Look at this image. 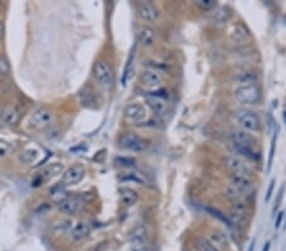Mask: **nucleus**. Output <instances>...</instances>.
Listing matches in <instances>:
<instances>
[{"instance_id":"f257e3e1","label":"nucleus","mask_w":286,"mask_h":251,"mask_svg":"<svg viewBox=\"0 0 286 251\" xmlns=\"http://www.w3.org/2000/svg\"><path fill=\"white\" fill-rule=\"evenodd\" d=\"M231 145L237 156L251 161L261 160V151L257 148V140L251 132L243 130L232 132Z\"/></svg>"},{"instance_id":"f03ea898","label":"nucleus","mask_w":286,"mask_h":251,"mask_svg":"<svg viewBox=\"0 0 286 251\" xmlns=\"http://www.w3.org/2000/svg\"><path fill=\"white\" fill-rule=\"evenodd\" d=\"M233 97L238 103L243 106H256L262 99V90L256 82L242 84L234 89Z\"/></svg>"},{"instance_id":"7ed1b4c3","label":"nucleus","mask_w":286,"mask_h":251,"mask_svg":"<svg viewBox=\"0 0 286 251\" xmlns=\"http://www.w3.org/2000/svg\"><path fill=\"white\" fill-rule=\"evenodd\" d=\"M237 122L241 128L247 132H258L261 130V119L256 112L251 109H242L237 112Z\"/></svg>"},{"instance_id":"20e7f679","label":"nucleus","mask_w":286,"mask_h":251,"mask_svg":"<svg viewBox=\"0 0 286 251\" xmlns=\"http://www.w3.org/2000/svg\"><path fill=\"white\" fill-rule=\"evenodd\" d=\"M224 162H225V166L232 172V174H243L249 175V177L253 174V166H252V164H249L248 160L243 159L241 156H226L225 159H224Z\"/></svg>"},{"instance_id":"39448f33","label":"nucleus","mask_w":286,"mask_h":251,"mask_svg":"<svg viewBox=\"0 0 286 251\" xmlns=\"http://www.w3.org/2000/svg\"><path fill=\"white\" fill-rule=\"evenodd\" d=\"M94 76L99 85L103 88H109L113 82V70L111 65L104 60H99L94 65Z\"/></svg>"},{"instance_id":"423d86ee","label":"nucleus","mask_w":286,"mask_h":251,"mask_svg":"<svg viewBox=\"0 0 286 251\" xmlns=\"http://www.w3.org/2000/svg\"><path fill=\"white\" fill-rule=\"evenodd\" d=\"M29 123L36 130H46L53 123V113L47 108H40L32 113Z\"/></svg>"},{"instance_id":"0eeeda50","label":"nucleus","mask_w":286,"mask_h":251,"mask_svg":"<svg viewBox=\"0 0 286 251\" xmlns=\"http://www.w3.org/2000/svg\"><path fill=\"white\" fill-rule=\"evenodd\" d=\"M130 245L133 251H146L148 250V233L143 225H139L131 231Z\"/></svg>"},{"instance_id":"6e6552de","label":"nucleus","mask_w":286,"mask_h":251,"mask_svg":"<svg viewBox=\"0 0 286 251\" xmlns=\"http://www.w3.org/2000/svg\"><path fill=\"white\" fill-rule=\"evenodd\" d=\"M120 146L125 150L133 151V152H141L145 150V141L136 133L129 132L122 136L120 140Z\"/></svg>"},{"instance_id":"1a4fd4ad","label":"nucleus","mask_w":286,"mask_h":251,"mask_svg":"<svg viewBox=\"0 0 286 251\" xmlns=\"http://www.w3.org/2000/svg\"><path fill=\"white\" fill-rule=\"evenodd\" d=\"M85 169L83 165L75 164L67 169L63 174V179H61V185H75L84 178Z\"/></svg>"},{"instance_id":"9d476101","label":"nucleus","mask_w":286,"mask_h":251,"mask_svg":"<svg viewBox=\"0 0 286 251\" xmlns=\"http://www.w3.org/2000/svg\"><path fill=\"white\" fill-rule=\"evenodd\" d=\"M141 85L145 89L149 90H156L162 87L163 84V76L162 74L156 70H146L141 74L140 77Z\"/></svg>"},{"instance_id":"9b49d317","label":"nucleus","mask_w":286,"mask_h":251,"mask_svg":"<svg viewBox=\"0 0 286 251\" xmlns=\"http://www.w3.org/2000/svg\"><path fill=\"white\" fill-rule=\"evenodd\" d=\"M231 184L243 194H251L254 189V182L252 177L243 174H231Z\"/></svg>"},{"instance_id":"f8f14e48","label":"nucleus","mask_w":286,"mask_h":251,"mask_svg":"<svg viewBox=\"0 0 286 251\" xmlns=\"http://www.w3.org/2000/svg\"><path fill=\"white\" fill-rule=\"evenodd\" d=\"M125 117L130 122H134V123H140V122L145 121L148 113H146V109L144 108V106L138 103H133L129 104L126 107V109H125Z\"/></svg>"},{"instance_id":"ddd939ff","label":"nucleus","mask_w":286,"mask_h":251,"mask_svg":"<svg viewBox=\"0 0 286 251\" xmlns=\"http://www.w3.org/2000/svg\"><path fill=\"white\" fill-rule=\"evenodd\" d=\"M59 211L65 214H78L84 208V202L80 198H67L58 204Z\"/></svg>"},{"instance_id":"4468645a","label":"nucleus","mask_w":286,"mask_h":251,"mask_svg":"<svg viewBox=\"0 0 286 251\" xmlns=\"http://www.w3.org/2000/svg\"><path fill=\"white\" fill-rule=\"evenodd\" d=\"M61 170H63V165H61L60 162H55V164H51L48 165V166L43 168V169L38 173L37 177H36L35 184L40 185L48 182V180L52 179L53 177H56Z\"/></svg>"},{"instance_id":"2eb2a0df","label":"nucleus","mask_w":286,"mask_h":251,"mask_svg":"<svg viewBox=\"0 0 286 251\" xmlns=\"http://www.w3.org/2000/svg\"><path fill=\"white\" fill-rule=\"evenodd\" d=\"M146 103H148V106L150 107V109L156 114V116L162 117L167 113L168 104L167 101H165L163 97H159L156 96V94L155 96H154V94L153 96H149L146 97Z\"/></svg>"},{"instance_id":"dca6fc26","label":"nucleus","mask_w":286,"mask_h":251,"mask_svg":"<svg viewBox=\"0 0 286 251\" xmlns=\"http://www.w3.org/2000/svg\"><path fill=\"white\" fill-rule=\"evenodd\" d=\"M138 13L140 18L145 22H155L159 18V9L148 2L139 4Z\"/></svg>"},{"instance_id":"f3484780","label":"nucleus","mask_w":286,"mask_h":251,"mask_svg":"<svg viewBox=\"0 0 286 251\" xmlns=\"http://www.w3.org/2000/svg\"><path fill=\"white\" fill-rule=\"evenodd\" d=\"M119 196L120 199H121L122 204H124L125 207H134L136 203H138L139 199H140L139 192L129 187L120 188Z\"/></svg>"},{"instance_id":"a211bd4d","label":"nucleus","mask_w":286,"mask_h":251,"mask_svg":"<svg viewBox=\"0 0 286 251\" xmlns=\"http://www.w3.org/2000/svg\"><path fill=\"white\" fill-rule=\"evenodd\" d=\"M231 37L232 41L236 45H246V43H248L251 41L252 36L246 26H243V24H236V27L232 31Z\"/></svg>"},{"instance_id":"6ab92c4d","label":"nucleus","mask_w":286,"mask_h":251,"mask_svg":"<svg viewBox=\"0 0 286 251\" xmlns=\"http://www.w3.org/2000/svg\"><path fill=\"white\" fill-rule=\"evenodd\" d=\"M247 216V203L246 201L236 202L232 204L231 208V221L232 223L243 222Z\"/></svg>"},{"instance_id":"aec40b11","label":"nucleus","mask_w":286,"mask_h":251,"mask_svg":"<svg viewBox=\"0 0 286 251\" xmlns=\"http://www.w3.org/2000/svg\"><path fill=\"white\" fill-rule=\"evenodd\" d=\"M90 230H92V228H90L89 223L85 222V221H80V222H78L77 225L72 228L70 236H72V238L74 241H82L89 236Z\"/></svg>"},{"instance_id":"412c9836","label":"nucleus","mask_w":286,"mask_h":251,"mask_svg":"<svg viewBox=\"0 0 286 251\" xmlns=\"http://www.w3.org/2000/svg\"><path fill=\"white\" fill-rule=\"evenodd\" d=\"M138 40L144 47H150L155 42V32L150 27H144L140 29V32L138 35Z\"/></svg>"},{"instance_id":"4be33fe9","label":"nucleus","mask_w":286,"mask_h":251,"mask_svg":"<svg viewBox=\"0 0 286 251\" xmlns=\"http://www.w3.org/2000/svg\"><path fill=\"white\" fill-rule=\"evenodd\" d=\"M233 18V11L229 7H220L215 11L212 21L216 24H224Z\"/></svg>"},{"instance_id":"5701e85b","label":"nucleus","mask_w":286,"mask_h":251,"mask_svg":"<svg viewBox=\"0 0 286 251\" xmlns=\"http://www.w3.org/2000/svg\"><path fill=\"white\" fill-rule=\"evenodd\" d=\"M210 242L214 246H216L220 251L221 250H228L231 247V242H229V238L226 236V233H224L222 231H215L211 235V241Z\"/></svg>"},{"instance_id":"b1692460","label":"nucleus","mask_w":286,"mask_h":251,"mask_svg":"<svg viewBox=\"0 0 286 251\" xmlns=\"http://www.w3.org/2000/svg\"><path fill=\"white\" fill-rule=\"evenodd\" d=\"M2 119L6 122L9 126H13V124L18 123L19 121V112L18 109H16L14 107H7L2 112Z\"/></svg>"},{"instance_id":"393cba45","label":"nucleus","mask_w":286,"mask_h":251,"mask_svg":"<svg viewBox=\"0 0 286 251\" xmlns=\"http://www.w3.org/2000/svg\"><path fill=\"white\" fill-rule=\"evenodd\" d=\"M224 196H225L232 203H236V202H241L246 199V194L242 193L239 189H237V188L232 184L225 187V189H224Z\"/></svg>"},{"instance_id":"a878e982","label":"nucleus","mask_w":286,"mask_h":251,"mask_svg":"<svg viewBox=\"0 0 286 251\" xmlns=\"http://www.w3.org/2000/svg\"><path fill=\"white\" fill-rule=\"evenodd\" d=\"M256 77H257L256 72L251 71V70H243L241 72H236V80L239 82V85L256 82Z\"/></svg>"},{"instance_id":"bb28decb","label":"nucleus","mask_w":286,"mask_h":251,"mask_svg":"<svg viewBox=\"0 0 286 251\" xmlns=\"http://www.w3.org/2000/svg\"><path fill=\"white\" fill-rule=\"evenodd\" d=\"M277 137H278V127L276 128L275 132H273L272 138H271L270 155H268V160H267V172H268V173H270L271 169H272L273 157H275V151H276V143H277Z\"/></svg>"},{"instance_id":"cd10ccee","label":"nucleus","mask_w":286,"mask_h":251,"mask_svg":"<svg viewBox=\"0 0 286 251\" xmlns=\"http://www.w3.org/2000/svg\"><path fill=\"white\" fill-rule=\"evenodd\" d=\"M38 157V151L37 150H26L19 155V160L23 164H32L35 162Z\"/></svg>"},{"instance_id":"c85d7f7f","label":"nucleus","mask_w":286,"mask_h":251,"mask_svg":"<svg viewBox=\"0 0 286 251\" xmlns=\"http://www.w3.org/2000/svg\"><path fill=\"white\" fill-rule=\"evenodd\" d=\"M206 211L209 212L211 216L216 217V218L220 219L221 222H224L226 226H229V227H232V225H233V223H232V221H231V218H229V217H226L225 214L222 213L221 211H219L217 208H214V207H207Z\"/></svg>"},{"instance_id":"c756f323","label":"nucleus","mask_w":286,"mask_h":251,"mask_svg":"<svg viewBox=\"0 0 286 251\" xmlns=\"http://www.w3.org/2000/svg\"><path fill=\"white\" fill-rule=\"evenodd\" d=\"M196 246L199 248V251H220L216 246L212 245L206 238H197Z\"/></svg>"},{"instance_id":"7c9ffc66","label":"nucleus","mask_w":286,"mask_h":251,"mask_svg":"<svg viewBox=\"0 0 286 251\" xmlns=\"http://www.w3.org/2000/svg\"><path fill=\"white\" fill-rule=\"evenodd\" d=\"M196 6L202 11H211L216 7V2H214V0H199V2H196Z\"/></svg>"},{"instance_id":"2f4dec72","label":"nucleus","mask_w":286,"mask_h":251,"mask_svg":"<svg viewBox=\"0 0 286 251\" xmlns=\"http://www.w3.org/2000/svg\"><path fill=\"white\" fill-rule=\"evenodd\" d=\"M12 150H13V147H12L11 143L7 142V141H0V157L8 156L12 152Z\"/></svg>"},{"instance_id":"473e14b6","label":"nucleus","mask_w":286,"mask_h":251,"mask_svg":"<svg viewBox=\"0 0 286 251\" xmlns=\"http://www.w3.org/2000/svg\"><path fill=\"white\" fill-rule=\"evenodd\" d=\"M11 71V65L4 56L0 55V74L6 75Z\"/></svg>"},{"instance_id":"72a5a7b5","label":"nucleus","mask_w":286,"mask_h":251,"mask_svg":"<svg viewBox=\"0 0 286 251\" xmlns=\"http://www.w3.org/2000/svg\"><path fill=\"white\" fill-rule=\"evenodd\" d=\"M117 164L120 165V166H124V168H131L135 165V161H134L133 159H127V157H119V159L116 160Z\"/></svg>"},{"instance_id":"f704fd0d","label":"nucleus","mask_w":286,"mask_h":251,"mask_svg":"<svg viewBox=\"0 0 286 251\" xmlns=\"http://www.w3.org/2000/svg\"><path fill=\"white\" fill-rule=\"evenodd\" d=\"M273 188H275V180L272 179L270 182V185H268L267 193H266V197H265V202H268L271 199V197H272V193H273Z\"/></svg>"},{"instance_id":"c9c22d12","label":"nucleus","mask_w":286,"mask_h":251,"mask_svg":"<svg viewBox=\"0 0 286 251\" xmlns=\"http://www.w3.org/2000/svg\"><path fill=\"white\" fill-rule=\"evenodd\" d=\"M282 197H283V187H281V188H280V192H278V198H277V202H276L275 208H273V213H275L276 209H278V207H280L281 202H282Z\"/></svg>"},{"instance_id":"e433bc0d","label":"nucleus","mask_w":286,"mask_h":251,"mask_svg":"<svg viewBox=\"0 0 286 251\" xmlns=\"http://www.w3.org/2000/svg\"><path fill=\"white\" fill-rule=\"evenodd\" d=\"M282 218H283V212H278L277 218H276V221H275V228L280 227L281 222H282Z\"/></svg>"},{"instance_id":"4c0bfd02","label":"nucleus","mask_w":286,"mask_h":251,"mask_svg":"<svg viewBox=\"0 0 286 251\" xmlns=\"http://www.w3.org/2000/svg\"><path fill=\"white\" fill-rule=\"evenodd\" d=\"M270 247H271V243L270 242H266L265 247H263L262 251H270Z\"/></svg>"},{"instance_id":"58836bf2","label":"nucleus","mask_w":286,"mask_h":251,"mask_svg":"<svg viewBox=\"0 0 286 251\" xmlns=\"http://www.w3.org/2000/svg\"><path fill=\"white\" fill-rule=\"evenodd\" d=\"M254 242H256V240H252V242H251V246H249V250H248V251H253V246H254Z\"/></svg>"},{"instance_id":"ea45409f","label":"nucleus","mask_w":286,"mask_h":251,"mask_svg":"<svg viewBox=\"0 0 286 251\" xmlns=\"http://www.w3.org/2000/svg\"><path fill=\"white\" fill-rule=\"evenodd\" d=\"M2 35H3V27L0 24V38H2Z\"/></svg>"}]
</instances>
